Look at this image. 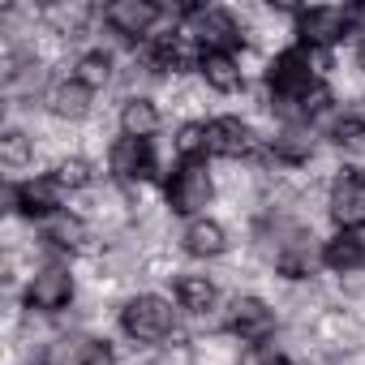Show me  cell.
Masks as SVG:
<instances>
[{
    "label": "cell",
    "mask_w": 365,
    "mask_h": 365,
    "mask_svg": "<svg viewBox=\"0 0 365 365\" xmlns=\"http://www.w3.org/2000/svg\"><path fill=\"white\" fill-rule=\"evenodd\" d=\"M314 86H318V73L309 69V56H305L301 43L288 48V52H279V56L271 61V69H267V91H271L279 116H288V120H297V103H301Z\"/></svg>",
    "instance_id": "cell-1"
},
{
    "label": "cell",
    "mask_w": 365,
    "mask_h": 365,
    "mask_svg": "<svg viewBox=\"0 0 365 365\" xmlns=\"http://www.w3.org/2000/svg\"><path fill=\"white\" fill-rule=\"evenodd\" d=\"M120 331L133 339V344H159L176 331V309L168 297L159 292H138L125 301L120 309Z\"/></svg>",
    "instance_id": "cell-2"
},
{
    "label": "cell",
    "mask_w": 365,
    "mask_h": 365,
    "mask_svg": "<svg viewBox=\"0 0 365 365\" xmlns=\"http://www.w3.org/2000/svg\"><path fill=\"white\" fill-rule=\"evenodd\" d=\"M215 198V180L207 172V159H180L172 180H168V207L172 215H185V220H202V211Z\"/></svg>",
    "instance_id": "cell-3"
},
{
    "label": "cell",
    "mask_w": 365,
    "mask_h": 365,
    "mask_svg": "<svg viewBox=\"0 0 365 365\" xmlns=\"http://www.w3.org/2000/svg\"><path fill=\"white\" fill-rule=\"evenodd\" d=\"M361 9H344V5H309V9H292V22H297V43L305 48H335L339 39L352 35Z\"/></svg>",
    "instance_id": "cell-4"
},
{
    "label": "cell",
    "mask_w": 365,
    "mask_h": 365,
    "mask_svg": "<svg viewBox=\"0 0 365 365\" xmlns=\"http://www.w3.org/2000/svg\"><path fill=\"white\" fill-rule=\"evenodd\" d=\"M185 35H190L202 52H228V56L245 43L241 22H237L228 9H215V5H194V9H185Z\"/></svg>",
    "instance_id": "cell-5"
},
{
    "label": "cell",
    "mask_w": 365,
    "mask_h": 365,
    "mask_svg": "<svg viewBox=\"0 0 365 365\" xmlns=\"http://www.w3.org/2000/svg\"><path fill=\"white\" fill-rule=\"evenodd\" d=\"M327 211L339 232L365 228V168H339L327 194Z\"/></svg>",
    "instance_id": "cell-6"
},
{
    "label": "cell",
    "mask_w": 365,
    "mask_h": 365,
    "mask_svg": "<svg viewBox=\"0 0 365 365\" xmlns=\"http://www.w3.org/2000/svg\"><path fill=\"white\" fill-rule=\"evenodd\" d=\"M224 327H228V335H237L241 344L262 348V344L275 335V309H271L262 297H232V305H228V314H224Z\"/></svg>",
    "instance_id": "cell-7"
},
{
    "label": "cell",
    "mask_w": 365,
    "mask_h": 365,
    "mask_svg": "<svg viewBox=\"0 0 365 365\" xmlns=\"http://www.w3.org/2000/svg\"><path fill=\"white\" fill-rule=\"evenodd\" d=\"M163 22V5L155 0H112L103 9V26L120 39H150V31Z\"/></svg>",
    "instance_id": "cell-8"
},
{
    "label": "cell",
    "mask_w": 365,
    "mask_h": 365,
    "mask_svg": "<svg viewBox=\"0 0 365 365\" xmlns=\"http://www.w3.org/2000/svg\"><path fill=\"white\" fill-rule=\"evenodd\" d=\"M108 163H112V176L125 180V185L155 180V172H159L155 150H150V142H142V138H116L112 150H108Z\"/></svg>",
    "instance_id": "cell-9"
},
{
    "label": "cell",
    "mask_w": 365,
    "mask_h": 365,
    "mask_svg": "<svg viewBox=\"0 0 365 365\" xmlns=\"http://www.w3.org/2000/svg\"><path fill=\"white\" fill-rule=\"evenodd\" d=\"M69 301H73V275L61 262L35 271V279L26 284V305L39 309V314H61Z\"/></svg>",
    "instance_id": "cell-10"
},
{
    "label": "cell",
    "mask_w": 365,
    "mask_h": 365,
    "mask_svg": "<svg viewBox=\"0 0 365 365\" xmlns=\"http://www.w3.org/2000/svg\"><path fill=\"white\" fill-rule=\"evenodd\" d=\"M39 365H112V348L95 335H56L43 348Z\"/></svg>",
    "instance_id": "cell-11"
},
{
    "label": "cell",
    "mask_w": 365,
    "mask_h": 365,
    "mask_svg": "<svg viewBox=\"0 0 365 365\" xmlns=\"http://www.w3.org/2000/svg\"><path fill=\"white\" fill-rule=\"evenodd\" d=\"M61 185L52 176H31V180H22V185H14L9 190V207L18 211V215H26V220H48V215H56V211H65L61 207Z\"/></svg>",
    "instance_id": "cell-12"
},
{
    "label": "cell",
    "mask_w": 365,
    "mask_h": 365,
    "mask_svg": "<svg viewBox=\"0 0 365 365\" xmlns=\"http://www.w3.org/2000/svg\"><path fill=\"white\" fill-rule=\"evenodd\" d=\"M207 155H215V159H245V155H254V129L241 116L207 120Z\"/></svg>",
    "instance_id": "cell-13"
},
{
    "label": "cell",
    "mask_w": 365,
    "mask_h": 365,
    "mask_svg": "<svg viewBox=\"0 0 365 365\" xmlns=\"http://www.w3.org/2000/svg\"><path fill=\"white\" fill-rule=\"evenodd\" d=\"M322 267H331L335 275H361L365 271V228L335 232L322 245Z\"/></svg>",
    "instance_id": "cell-14"
},
{
    "label": "cell",
    "mask_w": 365,
    "mask_h": 365,
    "mask_svg": "<svg viewBox=\"0 0 365 365\" xmlns=\"http://www.w3.org/2000/svg\"><path fill=\"white\" fill-rule=\"evenodd\" d=\"M198 73H202V82H207L215 95H237V91L245 86V69H241V61L228 56V52H202V56H198Z\"/></svg>",
    "instance_id": "cell-15"
},
{
    "label": "cell",
    "mask_w": 365,
    "mask_h": 365,
    "mask_svg": "<svg viewBox=\"0 0 365 365\" xmlns=\"http://www.w3.org/2000/svg\"><path fill=\"white\" fill-rule=\"evenodd\" d=\"M159 125H163V116H159V103H155L150 95H133V99L120 103V138H142V142H150V138L159 133Z\"/></svg>",
    "instance_id": "cell-16"
},
{
    "label": "cell",
    "mask_w": 365,
    "mask_h": 365,
    "mask_svg": "<svg viewBox=\"0 0 365 365\" xmlns=\"http://www.w3.org/2000/svg\"><path fill=\"white\" fill-rule=\"evenodd\" d=\"M172 297H176V305L185 309V314H211L215 301H220V288H215V279L185 271V275L172 279Z\"/></svg>",
    "instance_id": "cell-17"
},
{
    "label": "cell",
    "mask_w": 365,
    "mask_h": 365,
    "mask_svg": "<svg viewBox=\"0 0 365 365\" xmlns=\"http://www.w3.org/2000/svg\"><path fill=\"white\" fill-rule=\"evenodd\" d=\"M180 245H185L190 258H220V254H228V228L220 220H207V215L202 220H190Z\"/></svg>",
    "instance_id": "cell-18"
},
{
    "label": "cell",
    "mask_w": 365,
    "mask_h": 365,
    "mask_svg": "<svg viewBox=\"0 0 365 365\" xmlns=\"http://www.w3.org/2000/svg\"><path fill=\"white\" fill-rule=\"evenodd\" d=\"M91 99H95V91H86L78 78H65V82L48 86V95H43L48 112L61 116V120H82V116L91 112Z\"/></svg>",
    "instance_id": "cell-19"
},
{
    "label": "cell",
    "mask_w": 365,
    "mask_h": 365,
    "mask_svg": "<svg viewBox=\"0 0 365 365\" xmlns=\"http://www.w3.org/2000/svg\"><path fill=\"white\" fill-rule=\"evenodd\" d=\"M39 228H43V241H48L52 250L73 254V250H82V245H86V220H82V215H73V211H56V215H48Z\"/></svg>",
    "instance_id": "cell-20"
},
{
    "label": "cell",
    "mask_w": 365,
    "mask_h": 365,
    "mask_svg": "<svg viewBox=\"0 0 365 365\" xmlns=\"http://www.w3.org/2000/svg\"><path fill=\"white\" fill-rule=\"evenodd\" d=\"M309 155H314V138H309L305 129H297V125H288L279 138H271V159H275V163L301 168Z\"/></svg>",
    "instance_id": "cell-21"
},
{
    "label": "cell",
    "mask_w": 365,
    "mask_h": 365,
    "mask_svg": "<svg viewBox=\"0 0 365 365\" xmlns=\"http://www.w3.org/2000/svg\"><path fill=\"white\" fill-rule=\"evenodd\" d=\"M73 78H78L86 91H103V86L112 82V56H108L103 48L82 52V56H78V65H73Z\"/></svg>",
    "instance_id": "cell-22"
},
{
    "label": "cell",
    "mask_w": 365,
    "mask_h": 365,
    "mask_svg": "<svg viewBox=\"0 0 365 365\" xmlns=\"http://www.w3.org/2000/svg\"><path fill=\"white\" fill-rule=\"evenodd\" d=\"M35 159V142L18 129V125H9V129H0V163H5V168H26Z\"/></svg>",
    "instance_id": "cell-23"
},
{
    "label": "cell",
    "mask_w": 365,
    "mask_h": 365,
    "mask_svg": "<svg viewBox=\"0 0 365 365\" xmlns=\"http://www.w3.org/2000/svg\"><path fill=\"white\" fill-rule=\"evenodd\" d=\"M52 180H56L65 194H78V190H86L91 180H95V172H91V163H86L82 155H69V159H61V163H56Z\"/></svg>",
    "instance_id": "cell-24"
},
{
    "label": "cell",
    "mask_w": 365,
    "mask_h": 365,
    "mask_svg": "<svg viewBox=\"0 0 365 365\" xmlns=\"http://www.w3.org/2000/svg\"><path fill=\"white\" fill-rule=\"evenodd\" d=\"M91 5H52L48 9V22L56 26V35H69V39H78L82 31H86V22H91Z\"/></svg>",
    "instance_id": "cell-25"
},
{
    "label": "cell",
    "mask_w": 365,
    "mask_h": 365,
    "mask_svg": "<svg viewBox=\"0 0 365 365\" xmlns=\"http://www.w3.org/2000/svg\"><path fill=\"white\" fill-rule=\"evenodd\" d=\"M176 155L180 159H207V125L202 120H190L176 129Z\"/></svg>",
    "instance_id": "cell-26"
},
{
    "label": "cell",
    "mask_w": 365,
    "mask_h": 365,
    "mask_svg": "<svg viewBox=\"0 0 365 365\" xmlns=\"http://www.w3.org/2000/svg\"><path fill=\"white\" fill-rule=\"evenodd\" d=\"M331 142L335 146H361L365 142V116L361 112H344L331 120Z\"/></svg>",
    "instance_id": "cell-27"
},
{
    "label": "cell",
    "mask_w": 365,
    "mask_h": 365,
    "mask_svg": "<svg viewBox=\"0 0 365 365\" xmlns=\"http://www.w3.org/2000/svg\"><path fill=\"white\" fill-rule=\"evenodd\" d=\"M241 365H292V361H288L284 352H275V348H267V344H262V348H250Z\"/></svg>",
    "instance_id": "cell-28"
},
{
    "label": "cell",
    "mask_w": 365,
    "mask_h": 365,
    "mask_svg": "<svg viewBox=\"0 0 365 365\" xmlns=\"http://www.w3.org/2000/svg\"><path fill=\"white\" fill-rule=\"evenodd\" d=\"M356 69H361V73H365V39H361V43H356Z\"/></svg>",
    "instance_id": "cell-29"
}]
</instances>
